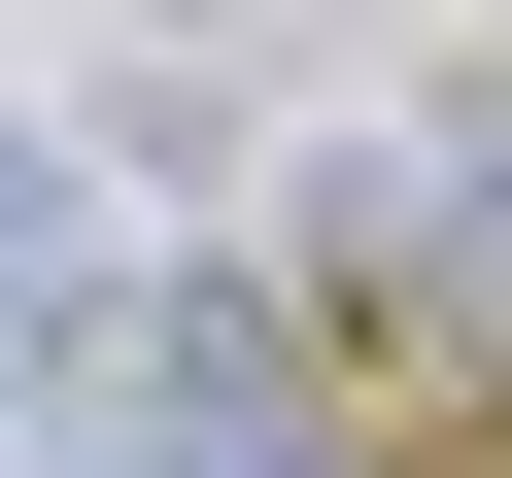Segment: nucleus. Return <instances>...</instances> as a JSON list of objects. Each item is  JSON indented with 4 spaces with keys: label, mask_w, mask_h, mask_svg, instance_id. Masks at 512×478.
<instances>
[{
    "label": "nucleus",
    "mask_w": 512,
    "mask_h": 478,
    "mask_svg": "<svg viewBox=\"0 0 512 478\" xmlns=\"http://www.w3.org/2000/svg\"><path fill=\"white\" fill-rule=\"evenodd\" d=\"M342 274H410L444 342H512V103H444V137H342Z\"/></svg>",
    "instance_id": "1"
}]
</instances>
